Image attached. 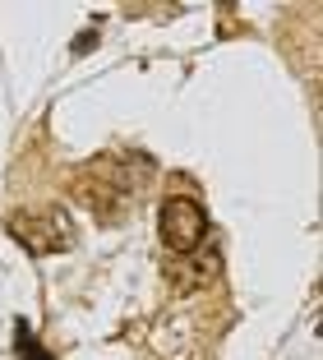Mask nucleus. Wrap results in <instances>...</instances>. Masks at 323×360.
<instances>
[{
    "mask_svg": "<svg viewBox=\"0 0 323 360\" xmlns=\"http://www.w3.org/2000/svg\"><path fill=\"white\" fill-rule=\"evenodd\" d=\"M157 231H162V240H167L171 250L189 255V250H198L203 236H208V212L198 208L194 199H167L162 212H157Z\"/></svg>",
    "mask_w": 323,
    "mask_h": 360,
    "instance_id": "f257e3e1",
    "label": "nucleus"
},
{
    "mask_svg": "<svg viewBox=\"0 0 323 360\" xmlns=\"http://www.w3.org/2000/svg\"><path fill=\"white\" fill-rule=\"evenodd\" d=\"M10 236L32 255H56V250L70 245V226H65L61 212H14Z\"/></svg>",
    "mask_w": 323,
    "mask_h": 360,
    "instance_id": "f03ea898",
    "label": "nucleus"
},
{
    "mask_svg": "<svg viewBox=\"0 0 323 360\" xmlns=\"http://www.w3.org/2000/svg\"><path fill=\"white\" fill-rule=\"evenodd\" d=\"M14 347H19V360H51V356H46V347L28 333V323H23V319L14 323Z\"/></svg>",
    "mask_w": 323,
    "mask_h": 360,
    "instance_id": "7ed1b4c3",
    "label": "nucleus"
}]
</instances>
